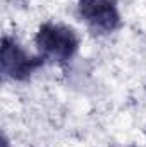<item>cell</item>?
Masks as SVG:
<instances>
[{
    "label": "cell",
    "instance_id": "3957f363",
    "mask_svg": "<svg viewBox=\"0 0 146 147\" xmlns=\"http://www.w3.org/2000/svg\"><path fill=\"white\" fill-rule=\"evenodd\" d=\"M77 14L88 28L98 34L113 33L120 26L115 0H77Z\"/></svg>",
    "mask_w": 146,
    "mask_h": 147
},
{
    "label": "cell",
    "instance_id": "7a4b0ae2",
    "mask_svg": "<svg viewBox=\"0 0 146 147\" xmlns=\"http://www.w3.org/2000/svg\"><path fill=\"white\" fill-rule=\"evenodd\" d=\"M2 74L10 80H26L35 70L45 65V60L36 55H29L16 38H2Z\"/></svg>",
    "mask_w": 146,
    "mask_h": 147
},
{
    "label": "cell",
    "instance_id": "6da1fadb",
    "mask_svg": "<svg viewBox=\"0 0 146 147\" xmlns=\"http://www.w3.org/2000/svg\"><path fill=\"white\" fill-rule=\"evenodd\" d=\"M38 55L45 62L64 65L72 60L79 48V38L72 28L65 24L45 22L40 26L35 38Z\"/></svg>",
    "mask_w": 146,
    "mask_h": 147
}]
</instances>
